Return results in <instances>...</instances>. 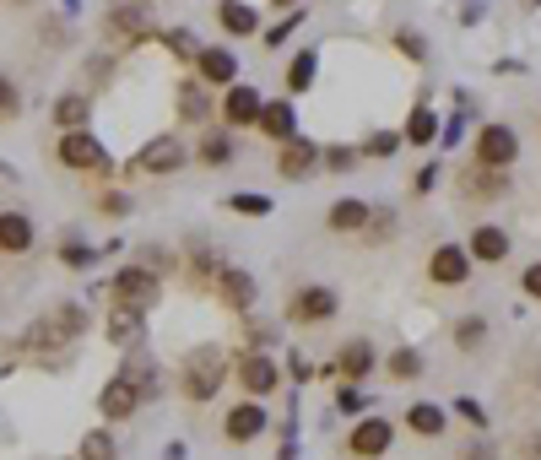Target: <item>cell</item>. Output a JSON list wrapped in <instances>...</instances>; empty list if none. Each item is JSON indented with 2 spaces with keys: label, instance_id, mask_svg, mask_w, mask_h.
Instances as JSON below:
<instances>
[{
  "label": "cell",
  "instance_id": "39",
  "mask_svg": "<svg viewBox=\"0 0 541 460\" xmlns=\"http://www.w3.org/2000/svg\"><path fill=\"white\" fill-rule=\"evenodd\" d=\"M163 49H168V55H179V60H195V55H201L190 28H168V33H163Z\"/></svg>",
  "mask_w": 541,
  "mask_h": 460
},
{
  "label": "cell",
  "instance_id": "37",
  "mask_svg": "<svg viewBox=\"0 0 541 460\" xmlns=\"http://www.w3.org/2000/svg\"><path fill=\"white\" fill-rule=\"evenodd\" d=\"M92 260H98V255H92V244H82V239H65L60 244V266L65 271H92Z\"/></svg>",
  "mask_w": 541,
  "mask_h": 460
},
{
  "label": "cell",
  "instance_id": "11",
  "mask_svg": "<svg viewBox=\"0 0 541 460\" xmlns=\"http://www.w3.org/2000/svg\"><path fill=\"white\" fill-rule=\"evenodd\" d=\"M239 385L249 390V401H266L276 385H282V368H276L266 352H244L239 358Z\"/></svg>",
  "mask_w": 541,
  "mask_h": 460
},
{
  "label": "cell",
  "instance_id": "46",
  "mask_svg": "<svg viewBox=\"0 0 541 460\" xmlns=\"http://www.w3.org/2000/svg\"><path fill=\"white\" fill-rule=\"evenodd\" d=\"M303 22V11H287V22H276V28L266 33V49H276V44H287V38H293V28Z\"/></svg>",
  "mask_w": 541,
  "mask_h": 460
},
{
  "label": "cell",
  "instance_id": "15",
  "mask_svg": "<svg viewBox=\"0 0 541 460\" xmlns=\"http://www.w3.org/2000/svg\"><path fill=\"white\" fill-rule=\"evenodd\" d=\"M255 130H260L266 141H276V147H287V141L298 136V114H293V103H287V98L260 103V120H255Z\"/></svg>",
  "mask_w": 541,
  "mask_h": 460
},
{
  "label": "cell",
  "instance_id": "34",
  "mask_svg": "<svg viewBox=\"0 0 541 460\" xmlns=\"http://www.w3.org/2000/svg\"><path fill=\"white\" fill-rule=\"evenodd\" d=\"M314 65H320V55H314V49L293 55V65H287V92H309V82H314Z\"/></svg>",
  "mask_w": 541,
  "mask_h": 460
},
{
  "label": "cell",
  "instance_id": "9",
  "mask_svg": "<svg viewBox=\"0 0 541 460\" xmlns=\"http://www.w3.org/2000/svg\"><path fill=\"white\" fill-rule=\"evenodd\" d=\"M390 439H395L390 417H363V423L347 433V450L358 460H379V455H390Z\"/></svg>",
  "mask_w": 541,
  "mask_h": 460
},
{
  "label": "cell",
  "instance_id": "1",
  "mask_svg": "<svg viewBox=\"0 0 541 460\" xmlns=\"http://www.w3.org/2000/svg\"><path fill=\"white\" fill-rule=\"evenodd\" d=\"M87 304H76V298H60V304H49L38 320L22 331V352H33V358H44V352H65L76 347V341L87 336Z\"/></svg>",
  "mask_w": 541,
  "mask_h": 460
},
{
  "label": "cell",
  "instance_id": "41",
  "mask_svg": "<svg viewBox=\"0 0 541 460\" xmlns=\"http://www.w3.org/2000/svg\"><path fill=\"white\" fill-rule=\"evenodd\" d=\"M22 114V92H17V82H11V76H0V120H17Z\"/></svg>",
  "mask_w": 541,
  "mask_h": 460
},
{
  "label": "cell",
  "instance_id": "26",
  "mask_svg": "<svg viewBox=\"0 0 541 460\" xmlns=\"http://www.w3.org/2000/svg\"><path fill=\"white\" fill-rule=\"evenodd\" d=\"M217 22H222V28H228L233 38L260 33V11H255V6H244V0H217Z\"/></svg>",
  "mask_w": 541,
  "mask_h": 460
},
{
  "label": "cell",
  "instance_id": "23",
  "mask_svg": "<svg viewBox=\"0 0 541 460\" xmlns=\"http://www.w3.org/2000/svg\"><path fill=\"white\" fill-rule=\"evenodd\" d=\"M174 103H179V120L184 125H206L211 120V87L206 82H179L174 87Z\"/></svg>",
  "mask_w": 541,
  "mask_h": 460
},
{
  "label": "cell",
  "instance_id": "55",
  "mask_svg": "<svg viewBox=\"0 0 541 460\" xmlns=\"http://www.w3.org/2000/svg\"><path fill=\"white\" fill-rule=\"evenodd\" d=\"M0 379H6V363H0Z\"/></svg>",
  "mask_w": 541,
  "mask_h": 460
},
{
  "label": "cell",
  "instance_id": "52",
  "mask_svg": "<svg viewBox=\"0 0 541 460\" xmlns=\"http://www.w3.org/2000/svg\"><path fill=\"white\" fill-rule=\"evenodd\" d=\"M433 179H439V168H422V174H417V195H428Z\"/></svg>",
  "mask_w": 541,
  "mask_h": 460
},
{
  "label": "cell",
  "instance_id": "18",
  "mask_svg": "<svg viewBox=\"0 0 541 460\" xmlns=\"http://www.w3.org/2000/svg\"><path fill=\"white\" fill-rule=\"evenodd\" d=\"M98 412L109 417V423H125V417H136V412H141V396L130 390V379H120V374H114L109 385L98 390Z\"/></svg>",
  "mask_w": 541,
  "mask_h": 460
},
{
  "label": "cell",
  "instance_id": "30",
  "mask_svg": "<svg viewBox=\"0 0 541 460\" xmlns=\"http://www.w3.org/2000/svg\"><path fill=\"white\" fill-rule=\"evenodd\" d=\"M114 455H120V444H114L109 428H92V433H82V444H76V460H114Z\"/></svg>",
  "mask_w": 541,
  "mask_h": 460
},
{
  "label": "cell",
  "instance_id": "4",
  "mask_svg": "<svg viewBox=\"0 0 541 460\" xmlns=\"http://www.w3.org/2000/svg\"><path fill=\"white\" fill-rule=\"evenodd\" d=\"M163 304V276H152L147 266H120V276H114V309H136V314H147Z\"/></svg>",
  "mask_w": 541,
  "mask_h": 460
},
{
  "label": "cell",
  "instance_id": "49",
  "mask_svg": "<svg viewBox=\"0 0 541 460\" xmlns=\"http://www.w3.org/2000/svg\"><path fill=\"white\" fill-rule=\"evenodd\" d=\"M520 287H525V298H536V304H541V260H536V266H525Z\"/></svg>",
  "mask_w": 541,
  "mask_h": 460
},
{
  "label": "cell",
  "instance_id": "28",
  "mask_svg": "<svg viewBox=\"0 0 541 460\" xmlns=\"http://www.w3.org/2000/svg\"><path fill=\"white\" fill-rule=\"evenodd\" d=\"M87 120H92V98H87V92H65V98L55 103V125L60 130H87Z\"/></svg>",
  "mask_w": 541,
  "mask_h": 460
},
{
  "label": "cell",
  "instance_id": "35",
  "mask_svg": "<svg viewBox=\"0 0 541 460\" xmlns=\"http://www.w3.org/2000/svg\"><path fill=\"white\" fill-rule=\"evenodd\" d=\"M136 266H147L152 276H168V271H179V255H174V249H163V244H147L136 255Z\"/></svg>",
  "mask_w": 541,
  "mask_h": 460
},
{
  "label": "cell",
  "instance_id": "43",
  "mask_svg": "<svg viewBox=\"0 0 541 460\" xmlns=\"http://www.w3.org/2000/svg\"><path fill=\"white\" fill-rule=\"evenodd\" d=\"M368 239H395V212H368Z\"/></svg>",
  "mask_w": 541,
  "mask_h": 460
},
{
  "label": "cell",
  "instance_id": "48",
  "mask_svg": "<svg viewBox=\"0 0 541 460\" xmlns=\"http://www.w3.org/2000/svg\"><path fill=\"white\" fill-rule=\"evenodd\" d=\"M336 406H341V412H363V390L358 385H341L336 390Z\"/></svg>",
  "mask_w": 541,
  "mask_h": 460
},
{
  "label": "cell",
  "instance_id": "21",
  "mask_svg": "<svg viewBox=\"0 0 541 460\" xmlns=\"http://www.w3.org/2000/svg\"><path fill=\"white\" fill-rule=\"evenodd\" d=\"M33 217L28 212H0V255H28L33 249Z\"/></svg>",
  "mask_w": 541,
  "mask_h": 460
},
{
  "label": "cell",
  "instance_id": "12",
  "mask_svg": "<svg viewBox=\"0 0 541 460\" xmlns=\"http://www.w3.org/2000/svg\"><path fill=\"white\" fill-rule=\"evenodd\" d=\"M120 379H130V390L141 396V406H147L152 396H163V374H157V363L147 358V347H130V352H125Z\"/></svg>",
  "mask_w": 541,
  "mask_h": 460
},
{
  "label": "cell",
  "instance_id": "14",
  "mask_svg": "<svg viewBox=\"0 0 541 460\" xmlns=\"http://www.w3.org/2000/svg\"><path fill=\"white\" fill-rule=\"evenodd\" d=\"M314 168H320V147H314L309 136H293L282 152H276V174L282 179H314Z\"/></svg>",
  "mask_w": 541,
  "mask_h": 460
},
{
  "label": "cell",
  "instance_id": "25",
  "mask_svg": "<svg viewBox=\"0 0 541 460\" xmlns=\"http://www.w3.org/2000/svg\"><path fill=\"white\" fill-rule=\"evenodd\" d=\"M141 336H147V314H136V309H114V314H109V341H114L120 352L141 347Z\"/></svg>",
  "mask_w": 541,
  "mask_h": 460
},
{
  "label": "cell",
  "instance_id": "16",
  "mask_svg": "<svg viewBox=\"0 0 541 460\" xmlns=\"http://www.w3.org/2000/svg\"><path fill=\"white\" fill-rule=\"evenodd\" d=\"M428 276L439 287H460L471 276V255H466V244H439L433 249V260H428Z\"/></svg>",
  "mask_w": 541,
  "mask_h": 460
},
{
  "label": "cell",
  "instance_id": "38",
  "mask_svg": "<svg viewBox=\"0 0 541 460\" xmlns=\"http://www.w3.org/2000/svg\"><path fill=\"white\" fill-rule=\"evenodd\" d=\"M320 163H325V174H347V168L358 163V147H347V141H336V147H320Z\"/></svg>",
  "mask_w": 541,
  "mask_h": 460
},
{
  "label": "cell",
  "instance_id": "36",
  "mask_svg": "<svg viewBox=\"0 0 541 460\" xmlns=\"http://www.w3.org/2000/svg\"><path fill=\"white\" fill-rule=\"evenodd\" d=\"M482 341H487V320H482V314H471V320L455 325V347H460V352H477Z\"/></svg>",
  "mask_w": 541,
  "mask_h": 460
},
{
  "label": "cell",
  "instance_id": "53",
  "mask_svg": "<svg viewBox=\"0 0 541 460\" xmlns=\"http://www.w3.org/2000/svg\"><path fill=\"white\" fill-rule=\"evenodd\" d=\"M466 460H487V444H471V450H466Z\"/></svg>",
  "mask_w": 541,
  "mask_h": 460
},
{
  "label": "cell",
  "instance_id": "6",
  "mask_svg": "<svg viewBox=\"0 0 541 460\" xmlns=\"http://www.w3.org/2000/svg\"><path fill=\"white\" fill-rule=\"evenodd\" d=\"M336 309H341L336 287L309 282V287H298V293L287 298V325H325V320H336Z\"/></svg>",
  "mask_w": 541,
  "mask_h": 460
},
{
  "label": "cell",
  "instance_id": "50",
  "mask_svg": "<svg viewBox=\"0 0 541 460\" xmlns=\"http://www.w3.org/2000/svg\"><path fill=\"white\" fill-rule=\"evenodd\" d=\"M287 368H293V379H298V385H303V379H309V374H314V363H309V358H303V352H293V363H287Z\"/></svg>",
  "mask_w": 541,
  "mask_h": 460
},
{
  "label": "cell",
  "instance_id": "8",
  "mask_svg": "<svg viewBox=\"0 0 541 460\" xmlns=\"http://www.w3.org/2000/svg\"><path fill=\"white\" fill-rule=\"evenodd\" d=\"M514 157H520V136H514L509 125H482L477 130V168H498V174H504Z\"/></svg>",
  "mask_w": 541,
  "mask_h": 460
},
{
  "label": "cell",
  "instance_id": "54",
  "mask_svg": "<svg viewBox=\"0 0 541 460\" xmlns=\"http://www.w3.org/2000/svg\"><path fill=\"white\" fill-rule=\"evenodd\" d=\"M271 6H287V11H293V0H271Z\"/></svg>",
  "mask_w": 541,
  "mask_h": 460
},
{
  "label": "cell",
  "instance_id": "7",
  "mask_svg": "<svg viewBox=\"0 0 541 460\" xmlns=\"http://www.w3.org/2000/svg\"><path fill=\"white\" fill-rule=\"evenodd\" d=\"M211 293H217V304L233 309V314H249V309L260 304V282L244 266H222V276L211 282Z\"/></svg>",
  "mask_w": 541,
  "mask_h": 460
},
{
  "label": "cell",
  "instance_id": "17",
  "mask_svg": "<svg viewBox=\"0 0 541 460\" xmlns=\"http://www.w3.org/2000/svg\"><path fill=\"white\" fill-rule=\"evenodd\" d=\"M466 255L477 260V266H504V260H509V233L493 228V222H482V228H471Z\"/></svg>",
  "mask_w": 541,
  "mask_h": 460
},
{
  "label": "cell",
  "instance_id": "40",
  "mask_svg": "<svg viewBox=\"0 0 541 460\" xmlns=\"http://www.w3.org/2000/svg\"><path fill=\"white\" fill-rule=\"evenodd\" d=\"M228 212H244V217H271V195H228Z\"/></svg>",
  "mask_w": 541,
  "mask_h": 460
},
{
  "label": "cell",
  "instance_id": "5",
  "mask_svg": "<svg viewBox=\"0 0 541 460\" xmlns=\"http://www.w3.org/2000/svg\"><path fill=\"white\" fill-rule=\"evenodd\" d=\"M184 163H190V152H184V141H179V136H152L147 147H141L136 157H130V168H125V174H152V179H168V174H179Z\"/></svg>",
  "mask_w": 541,
  "mask_h": 460
},
{
  "label": "cell",
  "instance_id": "22",
  "mask_svg": "<svg viewBox=\"0 0 541 460\" xmlns=\"http://www.w3.org/2000/svg\"><path fill=\"white\" fill-rule=\"evenodd\" d=\"M368 212H374L368 201L341 195V201H331V212H325V228H331V233H363L368 228Z\"/></svg>",
  "mask_w": 541,
  "mask_h": 460
},
{
  "label": "cell",
  "instance_id": "44",
  "mask_svg": "<svg viewBox=\"0 0 541 460\" xmlns=\"http://www.w3.org/2000/svg\"><path fill=\"white\" fill-rule=\"evenodd\" d=\"M401 141H406V136H395V130H390V136L379 130V136H368L363 152H368V157H395V147H401Z\"/></svg>",
  "mask_w": 541,
  "mask_h": 460
},
{
  "label": "cell",
  "instance_id": "10",
  "mask_svg": "<svg viewBox=\"0 0 541 460\" xmlns=\"http://www.w3.org/2000/svg\"><path fill=\"white\" fill-rule=\"evenodd\" d=\"M260 433H266V406H260V401L228 406V417H222V439H228V444H255Z\"/></svg>",
  "mask_w": 541,
  "mask_h": 460
},
{
  "label": "cell",
  "instance_id": "19",
  "mask_svg": "<svg viewBox=\"0 0 541 460\" xmlns=\"http://www.w3.org/2000/svg\"><path fill=\"white\" fill-rule=\"evenodd\" d=\"M109 33H114V38H130V44H147V38H152L147 0H136V6H114V11H109Z\"/></svg>",
  "mask_w": 541,
  "mask_h": 460
},
{
  "label": "cell",
  "instance_id": "33",
  "mask_svg": "<svg viewBox=\"0 0 541 460\" xmlns=\"http://www.w3.org/2000/svg\"><path fill=\"white\" fill-rule=\"evenodd\" d=\"M433 130H439V114H433L428 103H417V109H412V120H406V141H412V147H428V141H433Z\"/></svg>",
  "mask_w": 541,
  "mask_h": 460
},
{
  "label": "cell",
  "instance_id": "42",
  "mask_svg": "<svg viewBox=\"0 0 541 460\" xmlns=\"http://www.w3.org/2000/svg\"><path fill=\"white\" fill-rule=\"evenodd\" d=\"M390 374H395V379H417V374H422V358H417L412 347L390 352Z\"/></svg>",
  "mask_w": 541,
  "mask_h": 460
},
{
  "label": "cell",
  "instance_id": "20",
  "mask_svg": "<svg viewBox=\"0 0 541 460\" xmlns=\"http://www.w3.org/2000/svg\"><path fill=\"white\" fill-rule=\"evenodd\" d=\"M195 71H201L206 87H233V82H239V60H233V49H201V55H195Z\"/></svg>",
  "mask_w": 541,
  "mask_h": 460
},
{
  "label": "cell",
  "instance_id": "27",
  "mask_svg": "<svg viewBox=\"0 0 541 460\" xmlns=\"http://www.w3.org/2000/svg\"><path fill=\"white\" fill-rule=\"evenodd\" d=\"M509 190V174H498V168H471L466 179H460V195H471V201H493V195Z\"/></svg>",
  "mask_w": 541,
  "mask_h": 460
},
{
  "label": "cell",
  "instance_id": "24",
  "mask_svg": "<svg viewBox=\"0 0 541 460\" xmlns=\"http://www.w3.org/2000/svg\"><path fill=\"white\" fill-rule=\"evenodd\" d=\"M336 374H341V385L368 379V374H374V347H368V341H347V347L336 352Z\"/></svg>",
  "mask_w": 541,
  "mask_h": 460
},
{
  "label": "cell",
  "instance_id": "3",
  "mask_svg": "<svg viewBox=\"0 0 541 460\" xmlns=\"http://www.w3.org/2000/svg\"><path fill=\"white\" fill-rule=\"evenodd\" d=\"M55 157L71 174H92V179H103L109 174V152H103V141L92 136V130H60V141H55Z\"/></svg>",
  "mask_w": 541,
  "mask_h": 460
},
{
  "label": "cell",
  "instance_id": "2",
  "mask_svg": "<svg viewBox=\"0 0 541 460\" xmlns=\"http://www.w3.org/2000/svg\"><path fill=\"white\" fill-rule=\"evenodd\" d=\"M222 379H228V352H222V347H190V352H184V363H179V396L190 401V406L217 401Z\"/></svg>",
  "mask_w": 541,
  "mask_h": 460
},
{
  "label": "cell",
  "instance_id": "29",
  "mask_svg": "<svg viewBox=\"0 0 541 460\" xmlns=\"http://www.w3.org/2000/svg\"><path fill=\"white\" fill-rule=\"evenodd\" d=\"M444 423H450V417H444V406H433V401H417L412 412H406V428L422 433V439H439Z\"/></svg>",
  "mask_w": 541,
  "mask_h": 460
},
{
  "label": "cell",
  "instance_id": "45",
  "mask_svg": "<svg viewBox=\"0 0 541 460\" xmlns=\"http://www.w3.org/2000/svg\"><path fill=\"white\" fill-rule=\"evenodd\" d=\"M395 49H401L406 60H422V55H428V44H422V38H417L412 28H401V33H395Z\"/></svg>",
  "mask_w": 541,
  "mask_h": 460
},
{
  "label": "cell",
  "instance_id": "51",
  "mask_svg": "<svg viewBox=\"0 0 541 460\" xmlns=\"http://www.w3.org/2000/svg\"><path fill=\"white\" fill-rule=\"evenodd\" d=\"M520 455H525V460H541V428L531 433V439H525V450H520Z\"/></svg>",
  "mask_w": 541,
  "mask_h": 460
},
{
  "label": "cell",
  "instance_id": "47",
  "mask_svg": "<svg viewBox=\"0 0 541 460\" xmlns=\"http://www.w3.org/2000/svg\"><path fill=\"white\" fill-rule=\"evenodd\" d=\"M455 412H460V417H466V423H471V428H487V412H482V406H477V401H471V396H460V401H455Z\"/></svg>",
  "mask_w": 541,
  "mask_h": 460
},
{
  "label": "cell",
  "instance_id": "32",
  "mask_svg": "<svg viewBox=\"0 0 541 460\" xmlns=\"http://www.w3.org/2000/svg\"><path fill=\"white\" fill-rule=\"evenodd\" d=\"M190 276H195V282H217V276H222V255H217V249H211V244H195L190 249Z\"/></svg>",
  "mask_w": 541,
  "mask_h": 460
},
{
  "label": "cell",
  "instance_id": "13",
  "mask_svg": "<svg viewBox=\"0 0 541 460\" xmlns=\"http://www.w3.org/2000/svg\"><path fill=\"white\" fill-rule=\"evenodd\" d=\"M260 103H266V98H260V87L233 82L228 92H222V125H228V130H249V125L260 120Z\"/></svg>",
  "mask_w": 541,
  "mask_h": 460
},
{
  "label": "cell",
  "instance_id": "31",
  "mask_svg": "<svg viewBox=\"0 0 541 460\" xmlns=\"http://www.w3.org/2000/svg\"><path fill=\"white\" fill-rule=\"evenodd\" d=\"M195 157H201L206 168H222V163L233 157V136H228V130H206L201 147H195Z\"/></svg>",
  "mask_w": 541,
  "mask_h": 460
}]
</instances>
